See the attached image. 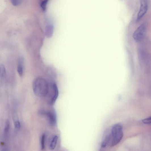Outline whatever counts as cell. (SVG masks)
<instances>
[{
  "label": "cell",
  "instance_id": "obj_13",
  "mask_svg": "<svg viewBox=\"0 0 151 151\" xmlns=\"http://www.w3.org/2000/svg\"><path fill=\"white\" fill-rule=\"evenodd\" d=\"M14 119L15 129L17 131H18L20 129L21 127L20 122L17 118H14Z\"/></svg>",
  "mask_w": 151,
  "mask_h": 151
},
{
  "label": "cell",
  "instance_id": "obj_14",
  "mask_svg": "<svg viewBox=\"0 0 151 151\" xmlns=\"http://www.w3.org/2000/svg\"><path fill=\"white\" fill-rule=\"evenodd\" d=\"M48 1L45 0L41 2V6L42 10L44 11H46L47 10V5Z\"/></svg>",
  "mask_w": 151,
  "mask_h": 151
},
{
  "label": "cell",
  "instance_id": "obj_5",
  "mask_svg": "<svg viewBox=\"0 0 151 151\" xmlns=\"http://www.w3.org/2000/svg\"><path fill=\"white\" fill-rule=\"evenodd\" d=\"M41 114L46 116L48 118L49 124L51 126H54L56 124V118L55 113L52 111H41Z\"/></svg>",
  "mask_w": 151,
  "mask_h": 151
},
{
  "label": "cell",
  "instance_id": "obj_1",
  "mask_svg": "<svg viewBox=\"0 0 151 151\" xmlns=\"http://www.w3.org/2000/svg\"><path fill=\"white\" fill-rule=\"evenodd\" d=\"M33 89L34 94L40 97H46L49 92V85L47 81L44 79L38 77L33 81Z\"/></svg>",
  "mask_w": 151,
  "mask_h": 151
},
{
  "label": "cell",
  "instance_id": "obj_16",
  "mask_svg": "<svg viewBox=\"0 0 151 151\" xmlns=\"http://www.w3.org/2000/svg\"><path fill=\"white\" fill-rule=\"evenodd\" d=\"M11 2L14 6H17L20 4L21 1H18V0H13V1L12 0V1H11Z\"/></svg>",
  "mask_w": 151,
  "mask_h": 151
},
{
  "label": "cell",
  "instance_id": "obj_6",
  "mask_svg": "<svg viewBox=\"0 0 151 151\" xmlns=\"http://www.w3.org/2000/svg\"><path fill=\"white\" fill-rule=\"evenodd\" d=\"M53 94L50 103L51 104H53L55 103L58 95V90L57 86L55 83H54L52 86Z\"/></svg>",
  "mask_w": 151,
  "mask_h": 151
},
{
  "label": "cell",
  "instance_id": "obj_11",
  "mask_svg": "<svg viewBox=\"0 0 151 151\" xmlns=\"http://www.w3.org/2000/svg\"><path fill=\"white\" fill-rule=\"evenodd\" d=\"M46 140V135L43 134L41 135V148L42 150H43L45 148Z\"/></svg>",
  "mask_w": 151,
  "mask_h": 151
},
{
  "label": "cell",
  "instance_id": "obj_7",
  "mask_svg": "<svg viewBox=\"0 0 151 151\" xmlns=\"http://www.w3.org/2000/svg\"><path fill=\"white\" fill-rule=\"evenodd\" d=\"M24 59L23 57H20L18 62L17 70L18 73L20 77L23 75L24 73Z\"/></svg>",
  "mask_w": 151,
  "mask_h": 151
},
{
  "label": "cell",
  "instance_id": "obj_15",
  "mask_svg": "<svg viewBox=\"0 0 151 151\" xmlns=\"http://www.w3.org/2000/svg\"><path fill=\"white\" fill-rule=\"evenodd\" d=\"M143 123L146 124H151V117H149L142 120Z\"/></svg>",
  "mask_w": 151,
  "mask_h": 151
},
{
  "label": "cell",
  "instance_id": "obj_10",
  "mask_svg": "<svg viewBox=\"0 0 151 151\" xmlns=\"http://www.w3.org/2000/svg\"><path fill=\"white\" fill-rule=\"evenodd\" d=\"M58 139V137L57 135L53 137L50 145V148L51 150H54L56 148Z\"/></svg>",
  "mask_w": 151,
  "mask_h": 151
},
{
  "label": "cell",
  "instance_id": "obj_3",
  "mask_svg": "<svg viewBox=\"0 0 151 151\" xmlns=\"http://www.w3.org/2000/svg\"><path fill=\"white\" fill-rule=\"evenodd\" d=\"M146 27V23H143L136 30L133 35V39L136 41L140 42L143 40L145 34Z\"/></svg>",
  "mask_w": 151,
  "mask_h": 151
},
{
  "label": "cell",
  "instance_id": "obj_2",
  "mask_svg": "<svg viewBox=\"0 0 151 151\" xmlns=\"http://www.w3.org/2000/svg\"><path fill=\"white\" fill-rule=\"evenodd\" d=\"M123 136V127L120 123H117L113 126L110 133V143L111 147L117 145L122 140Z\"/></svg>",
  "mask_w": 151,
  "mask_h": 151
},
{
  "label": "cell",
  "instance_id": "obj_8",
  "mask_svg": "<svg viewBox=\"0 0 151 151\" xmlns=\"http://www.w3.org/2000/svg\"><path fill=\"white\" fill-rule=\"evenodd\" d=\"M10 124L8 120H7L5 121L4 130L3 134L4 140H6L8 135L9 131L10 128Z\"/></svg>",
  "mask_w": 151,
  "mask_h": 151
},
{
  "label": "cell",
  "instance_id": "obj_9",
  "mask_svg": "<svg viewBox=\"0 0 151 151\" xmlns=\"http://www.w3.org/2000/svg\"><path fill=\"white\" fill-rule=\"evenodd\" d=\"M54 26L52 25H49L46 28V34L47 36L48 37H51L54 32Z\"/></svg>",
  "mask_w": 151,
  "mask_h": 151
},
{
  "label": "cell",
  "instance_id": "obj_4",
  "mask_svg": "<svg viewBox=\"0 0 151 151\" xmlns=\"http://www.w3.org/2000/svg\"><path fill=\"white\" fill-rule=\"evenodd\" d=\"M148 8V2L147 0H142L140 1V7L138 14L137 20L139 21L145 16Z\"/></svg>",
  "mask_w": 151,
  "mask_h": 151
},
{
  "label": "cell",
  "instance_id": "obj_12",
  "mask_svg": "<svg viewBox=\"0 0 151 151\" xmlns=\"http://www.w3.org/2000/svg\"><path fill=\"white\" fill-rule=\"evenodd\" d=\"M6 71L4 66L3 64L0 65V75L1 77L5 78L6 76Z\"/></svg>",
  "mask_w": 151,
  "mask_h": 151
}]
</instances>
